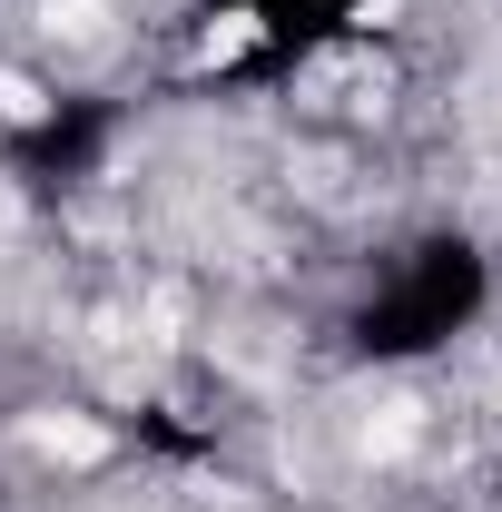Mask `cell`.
Here are the masks:
<instances>
[{
  "instance_id": "cell-1",
  "label": "cell",
  "mask_w": 502,
  "mask_h": 512,
  "mask_svg": "<svg viewBox=\"0 0 502 512\" xmlns=\"http://www.w3.org/2000/svg\"><path fill=\"white\" fill-rule=\"evenodd\" d=\"M30 444L60 453V463H99V453H109V434H99V424H60V414H40V424H30Z\"/></svg>"
}]
</instances>
